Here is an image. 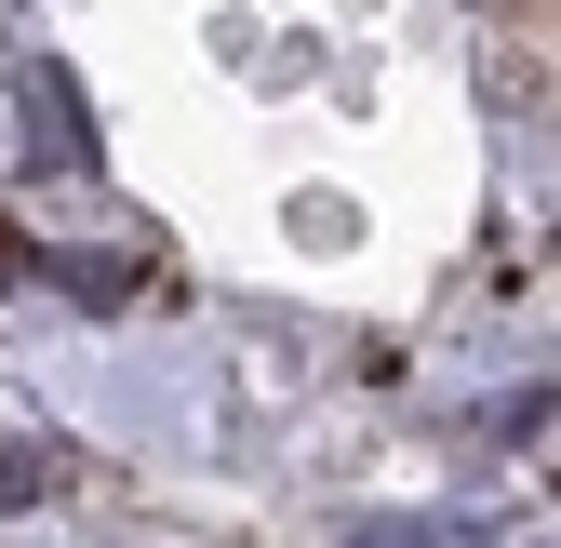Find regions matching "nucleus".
Instances as JSON below:
<instances>
[{
  "mask_svg": "<svg viewBox=\"0 0 561 548\" xmlns=\"http://www.w3.org/2000/svg\"><path fill=\"white\" fill-rule=\"evenodd\" d=\"M27 107H41V121H27V148H41V161H81V121H67L81 94H67V67H27Z\"/></svg>",
  "mask_w": 561,
  "mask_h": 548,
  "instance_id": "nucleus-1",
  "label": "nucleus"
},
{
  "mask_svg": "<svg viewBox=\"0 0 561 548\" xmlns=\"http://www.w3.org/2000/svg\"><path fill=\"white\" fill-rule=\"evenodd\" d=\"M362 548H414V535H401V522H375V535H362ZM428 548H455V535H428Z\"/></svg>",
  "mask_w": 561,
  "mask_h": 548,
  "instance_id": "nucleus-2",
  "label": "nucleus"
}]
</instances>
